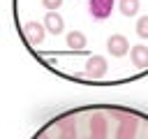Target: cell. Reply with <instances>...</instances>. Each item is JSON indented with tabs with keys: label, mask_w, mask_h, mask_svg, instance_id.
Wrapping results in <instances>:
<instances>
[{
	"label": "cell",
	"mask_w": 148,
	"mask_h": 139,
	"mask_svg": "<svg viewBox=\"0 0 148 139\" xmlns=\"http://www.w3.org/2000/svg\"><path fill=\"white\" fill-rule=\"evenodd\" d=\"M30 139H148V114L123 104H83L56 114Z\"/></svg>",
	"instance_id": "1"
},
{
	"label": "cell",
	"mask_w": 148,
	"mask_h": 139,
	"mask_svg": "<svg viewBox=\"0 0 148 139\" xmlns=\"http://www.w3.org/2000/svg\"><path fill=\"white\" fill-rule=\"evenodd\" d=\"M116 7H118V2H116V0H88V2H86L83 14H86L88 23L99 25V23H104V21H109V19H111V14H113V9H116Z\"/></svg>",
	"instance_id": "2"
},
{
	"label": "cell",
	"mask_w": 148,
	"mask_h": 139,
	"mask_svg": "<svg viewBox=\"0 0 148 139\" xmlns=\"http://www.w3.org/2000/svg\"><path fill=\"white\" fill-rule=\"evenodd\" d=\"M42 23H44V28H46V37L58 39V37L65 32V19H62L60 12H46L44 19H42ZM44 42H46V39H44ZM44 42H42V44H44ZM42 44H39V46H42Z\"/></svg>",
	"instance_id": "3"
},
{
	"label": "cell",
	"mask_w": 148,
	"mask_h": 139,
	"mask_svg": "<svg viewBox=\"0 0 148 139\" xmlns=\"http://www.w3.org/2000/svg\"><path fill=\"white\" fill-rule=\"evenodd\" d=\"M118 9L123 16L136 23V19L141 16V0H118Z\"/></svg>",
	"instance_id": "4"
},
{
	"label": "cell",
	"mask_w": 148,
	"mask_h": 139,
	"mask_svg": "<svg viewBox=\"0 0 148 139\" xmlns=\"http://www.w3.org/2000/svg\"><path fill=\"white\" fill-rule=\"evenodd\" d=\"M39 5H42L46 12H58V9L65 5V0H39Z\"/></svg>",
	"instance_id": "5"
}]
</instances>
